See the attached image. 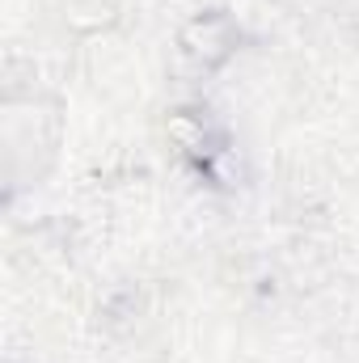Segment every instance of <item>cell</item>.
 <instances>
[{
  "instance_id": "6da1fadb",
  "label": "cell",
  "mask_w": 359,
  "mask_h": 363,
  "mask_svg": "<svg viewBox=\"0 0 359 363\" xmlns=\"http://www.w3.org/2000/svg\"><path fill=\"white\" fill-rule=\"evenodd\" d=\"M237 38H241V30L224 9H203V13L186 17V26L178 30V55L194 72H216L233 60Z\"/></svg>"
},
{
  "instance_id": "7a4b0ae2",
  "label": "cell",
  "mask_w": 359,
  "mask_h": 363,
  "mask_svg": "<svg viewBox=\"0 0 359 363\" xmlns=\"http://www.w3.org/2000/svg\"><path fill=\"white\" fill-rule=\"evenodd\" d=\"M170 135L178 140L182 148H199V144H203V127L190 118V110H178V114H170Z\"/></svg>"
}]
</instances>
